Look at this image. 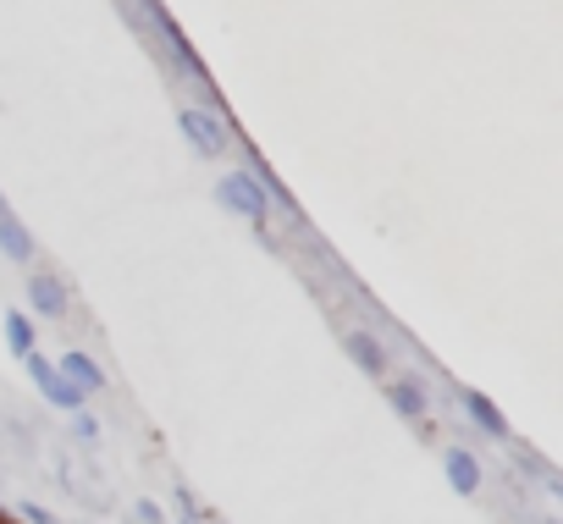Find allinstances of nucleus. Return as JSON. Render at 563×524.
<instances>
[{
  "label": "nucleus",
  "instance_id": "1",
  "mask_svg": "<svg viewBox=\"0 0 563 524\" xmlns=\"http://www.w3.org/2000/svg\"><path fill=\"white\" fill-rule=\"evenodd\" d=\"M216 199H221L238 221H249L254 232L271 226V210H276V204H271V193H265V182H260L254 171H227V177L216 182Z\"/></svg>",
  "mask_w": 563,
  "mask_h": 524
},
{
  "label": "nucleus",
  "instance_id": "2",
  "mask_svg": "<svg viewBox=\"0 0 563 524\" xmlns=\"http://www.w3.org/2000/svg\"><path fill=\"white\" fill-rule=\"evenodd\" d=\"M177 127H183V138H188V149L194 155H221L227 144H232V127L221 122V111H210V105H188L183 116H177Z\"/></svg>",
  "mask_w": 563,
  "mask_h": 524
},
{
  "label": "nucleus",
  "instance_id": "3",
  "mask_svg": "<svg viewBox=\"0 0 563 524\" xmlns=\"http://www.w3.org/2000/svg\"><path fill=\"white\" fill-rule=\"evenodd\" d=\"M23 359H29V376L40 381V392H45L56 409H67V414H78V409H84V387H73V381H67L56 365H45L40 354H23Z\"/></svg>",
  "mask_w": 563,
  "mask_h": 524
},
{
  "label": "nucleus",
  "instance_id": "4",
  "mask_svg": "<svg viewBox=\"0 0 563 524\" xmlns=\"http://www.w3.org/2000/svg\"><path fill=\"white\" fill-rule=\"evenodd\" d=\"M0 254L18 259V266H34V232L23 226V215L12 210L7 193H0Z\"/></svg>",
  "mask_w": 563,
  "mask_h": 524
},
{
  "label": "nucleus",
  "instance_id": "5",
  "mask_svg": "<svg viewBox=\"0 0 563 524\" xmlns=\"http://www.w3.org/2000/svg\"><path fill=\"white\" fill-rule=\"evenodd\" d=\"M29 304H34L40 315H51V321H62V315L73 310L67 282H62V277H51V271H34V277H29Z\"/></svg>",
  "mask_w": 563,
  "mask_h": 524
},
{
  "label": "nucleus",
  "instance_id": "6",
  "mask_svg": "<svg viewBox=\"0 0 563 524\" xmlns=\"http://www.w3.org/2000/svg\"><path fill=\"white\" fill-rule=\"evenodd\" d=\"M343 348L354 354V365H360L365 376H382V370H387V348H382V337H371V332H343Z\"/></svg>",
  "mask_w": 563,
  "mask_h": 524
},
{
  "label": "nucleus",
  "instance_id": "7",
  "mask_svg": "<svg viewBox=\"0 0 563 524\" xmlns=\"http://www.w3.org/2000/svg\"><path fill=\"white\" fill-rule=\"evenodd\" d=\"M62 376H67L73 387H84V392H100V387H106V370H100L89 354H78V348L62 354Z\"/></svg>",
  "mask_w": 563,
  "mask_h": 524
},
{
  "label": "nucleus",
  "instance_id": "8",
  "mask_svg": "<svg viewBox=\"0 0 563 524\" xmlns=\"http://www.w3.org/2000/svg\"><path fill=\"white\" fill-rule=\"evenodd\" d=\"M464 414L486 431V436H508V420H503V409L492 403V398H481V392H464Z\"/></svg>",
  "mask_w": 563,
  "mask_h": 524
},
{
  "label": "nucleus",
  "instance_id": "9",
  "mask_svg": "<svg viewBox=\"0 0 563 524\" xmlns=\"http://www.w3.org/2000/svg\"><path fill=\"white\" fill-rule=\"evenodd\" d=\"M448 480H453L459 497H475V486H481V464H475L464 447H453V453H448Z\"/></svg>",
  "mask_w": 563,
  "mask_h": 524
},
{
  "label": "nucleus",
  "instance_id": "10",
  "mask_svg": "<svg viewBox=\"0 0 563 524\" xmlns=\"http://www.w3.org/2000/svg\"><path fill=\"white\" fill-rule=\"evenodd\" d=\"M387 398H393V409H398L404 420H420V414H426V392H420L415 381H393Z\"/></svg>",
  "mask_w": 563,
  "mask_h": 524
},
{
  "label": "nucleus",
  "instance_id": "11",
  "mask_svg": "<svg viewBox=\"0 0 563 524\" xmlns=\"http://www.w3.org/2000/svg\"><path fill=\"white\" fill-rule=\"evenodd\" d=\"M7 343H12V354H34V326H29L23 310L7 315Z\"/></svg>",
  "mask_w": 563,
  "mask_h": 524
},
{
  "label": "nucleus",
  "instance_id": "12",
  "mask_svg": "<svg viewBox=\"0 0 563 524\" xmlns=\"http://www.w3.org/2000/svg\"><path fill=\"white\" fill-rule=\"evenodd\" d=\"M23 519H29V524H56V513H51V508H34V502L23 508Z\"/></svg>",
  "mask_w": 563,
  "mask_h": 524
},
{
  "label": "nucleus",
  "instance_id": "13",
  "mask_svg": "<svg viewBox=\"0 0 563 524\" xmlns=\"http://www.w3.org/2000/svg\"><path fill=\"white\" fill-rule=\"evenodd\" d=\"M78 436H84V442H95V436H100V425H95L89 414H78Z\"/></svg>",
  "mask_w": 563,
  "mask_h": 524
},
{
  "label": "nucleus",
  "instance_id": "14",
  "mask_svg": "<svg viewBox=\"0 0 563 524\" xmlns=\"http://www.w3.org/2000/svg\"><path fill=\"white\" fill-rule=\"evenodd\" d=\"M0 524H7V513H0Z\"/></svg>",
  "mask_w": 563,
  "mask_h": 524
}]
</instances>
